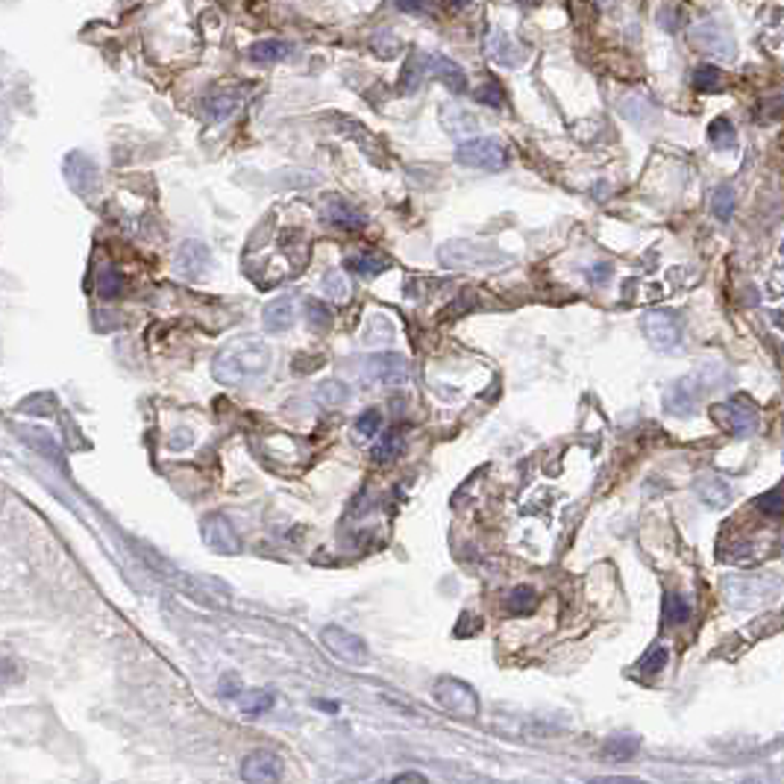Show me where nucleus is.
<instances>
[{
  "label": "nucleus",
  "mask_w": 784,
  "mask_h": 784,
  "mask_svg": "<svg viewBox=\"0 0 784 784\" xmlns=\"http://www.w3.org/2000/svg\"><path fill=\"white\" fill-rule=\"evenodd\" d=\"M270 367V347L261 338L241 335L220 347L212 361V376L220 385H250L268 374Z\"/></svg>",
  "instance_id": "1"
},
{
  "label": "nucleus",
  "mask_w": 784,
  "mask_h": 784,
  "mask_svg": "<svg viewBox=\"0 0 784 784\" xmlns=\"http://www.w3.org/2000/svg\"><path fill=\"white\" fill-rule=\"evenodd\" d=\"M438 259L444 268L452 270H465V268H494L508 261L506 253H499L497 247L488 244H476V241H450L438 250Z\"/></svg>",
  "instance_id": "2"
},
{
  "label": "nucleus",
  "mask_w": 784,
  "mask_h": 784,
  "mask_svg": "<svg viewBox=\"0 0 784 784\" xmlns=\"http://www.w3.org/2000/svg\"><path fill=\"white\" fill-rule=\"evenodd\" d=\"M435 699L452 717L470 720L479 714V697L476 690L461 679H438L435 681Z\"/></svg>",
  "instance_id": "3"
},
{
  "label": "nucleus",
  "mask_w": 784,
  "mask_h": 784,
  "mask_svg": "<svg viewBox=\"0 0 784 784\" xmlns=\"http://www.w3.org/2000/svg\"><path fill=\"white\" fill-rule=\"evenodd\" d=\"M456 159H458V165L479 168V170H502L508 162L506 147H502L497 138H488V136L461 142L456 150Z\"/></svg>",
  "instance_id": "4"
},
{
  "label": "nucleus",
  "mask_w": 784,
  "mask_h": 784,
  "mask_svg": "<svg viewBox=\"0 0 784 784\" xmlns=\"http://www.w3.org/2000/svg\"><path fill=\"white\" fill-rule=\"evenodd\" d=\"M320 643L333 652L335 658L347 661V664L353 667H365L370 661V652H367V643L361 640L359 635H353V631L341 629V626H324L320 629Z\"/></svg>",
  "instance_id": "5"
},
{
  "label": "nucleus",
  "mask_w": 784,
  "mask_h": 784,
  "mask_svg": "<svg viewBox=\"0 0 784 784\" xmlns=\"http://www.w3.org/2000/svg\"><path fill=\"white\" fill-rule=\"evenodd\" d=\"M183 588L191 599H197L200 606L209 608H229L233 606V588L227 582H220L215 576H200V573H191L183 579Z\"/></svg>",
  "instance_id": "6"
},
{
  "label": "nucleus",
  "mask_w": 784,
  "mask_h": 784,
  "mask_svg": "<svg viewBox=\"0 0 784 784\" xmlns=\"http://www.w3.org/2000/svg\"><path fill=\"white\" fill-rule=\"evenodd\" d=\"M643 335L656 350H673L681 338L679 318L673 311H647L643 315Z\"/></svg>",
  "instance_id": "7"
},
{
  "label": "nucleus",
  "mask_w": 784,
  "mask_h": 784,
  "mask_svg": "<svg viewBox=\"0 0 784 784\" xmlns=\"http://www.w3.org/2000/svg\"><path fill=\"white\" fill-rule=\"evenodd\" d=\"M200 532H203L206 547L220 552V556H235V552L241 549L238 532H235V526L224 515H209V517H203V523H200Z\"/></svg>",
  "instance_id": "8"
},
{
  "label": "nucleus",
  "mask_w": 784,
  "mask_h": 784,
  "mask_svg": "<svg viewBox=\"0 0 784 784\" xmlns=\"http://www.w3.org/2000/svg\"><path fill=\"white\" fill-rule=\"evenodd\" d=\"M209 261H212V253H209V247L203 244V241L191 238V241H183V244H179L177 256H174V268H177V274L183 276V279L194 283V279H200V276L206 274Z\"/></svg>",
  "instance_id": "9"
},
{
  "label": "nucleus",
  "mask_w": 784,
  "mask_h": 784,
  "mask_svg": "<svg viewBox=\"0 0 784 784\" xmlns=\"http://www.w3.org/2000/svg\"><path fill=\"white\" fill-rule=\"evenodd\" d=\"M367 367H370V376H374L376 382H382V385H388V388L406 385L409 374H411L406 356H400V353H376L374 359L367 361Z\"/></svg>",
  "instance_id": "10"
},
{
  "label": "nucleus",
  "mask_w": 784,
  "mask_h": 784,
  "mask_svg": "<svg viewBox=\"0 0 784 784\" xmlns=\"http://www.w3.org/2000/svg\"><path fill=\"white\" fill-rule=\"evenodd\" d=\"M241 779L244 781H279L283 779V758L270 749L250 752L241 763Z\"/></svg>",
  "instance_id": "11"
},
{
  "label": "nucleus",
  "mask_w": 784,
  "mask_h": 784,
  "mask_svg": "<svg viewBox=\"0 0 784 784\" xmlns=\"http://www.w3.org/2000/svg\"><path fill=\"white\" fill-rule=\"evenodd\" d=\"M726 594L735 606H755L776 594V582L758 579H726Z\"/></svg>",
  "instance_id": "12"
},
{
  "label": "nucleus",
  "mask_w": 784,
  "mask_h": 784,
  "mask_svg": "<svg viewBox=\"0 0 784 784\" xmlns=\"http://www.w3.org/2000/svg\"><path fill=\"white\" fill-rule=\"evenodd\" d=\"M65 177L77 194H83V197L92 194V191L97 188V168L92 159L83 153H71L65 159Z\"/></svg>",
  "instance_id": "13"
},
{
  "label": "nucleus",
  "mask_w": 784,
  "mask_h": 784,
  "mask_svg": "<svg viewBox=\"0 0 784 784\" xmlns=\"http://www.w3.org/2000/svg\"><path fill=\"white\" fill-rule=\"evenodd\" d=\"M297 320V309H294V297L291 294H279L261 311V324H265L268 333H285V329L294 326Z\"/></svg>",
  "instance_id": "14"
},
{
  "label": "nucleus",
  "mask_w": 784,
  "mask_h": 784,
  "mask_svg": "<svg viewBox=\"0 0 784 784\" xmlns=\"http://www.w3.org/2000/svg\"><path fill=\"white\" fill-rule=\"evenodd\" d=\"M711 415L731 435H752L755 432V415L740 406H714Z\"/></svg>",
  "instance_id": "15"
},
{
  "label": "nucleus",
  "mask_w": 784,
  "mask_h": 784,
  "mask_svg": "<svg viewBox=\"0 0 784 784\" xmlns=\"http://www.w3.org/2000/svg\"><path fill=\"white\" fill-rule=\"evenodd\" d=\"M429 68H432V71H435V77L450 88L452 95H465V92H467V77H465V71H461V68H458L456 62H452V59L432 56V59H429Z\"/></svg>",
  "instance_id": "16"
},
{
  "label": "nucleus",
  "mask_w": 784,
  "mask_h": 784,
  "mask_svg": "<svg viewBox=\"0 0 784 784\" xmlns=\"http://www.w3.org/2000/svg\"><path fill=\"white\" fill-rule=\"evenodd\" d=\"M324 215H326L329 224H335L341 229H361V227H365V215H361L359 209L350 206L347 200H341V197L329 200L326 209H324Z\"/></svg>",
  "instance_id": "17"
},
{
  "label": "nucleus",
  "mask_w": 784,
  "mask_h": 784,
  "mask_svg": "<svg viewBox=\"0 0 784 784\" xmlns=\"http://www.w3.org/2000/svg\"><path fill=\"white\" fill-rule=\"evenodd\" d=\"M697 494H699L702 502H706V506L722 508V506H729V502H731V485L726 479H720V476H702L697 482Z\"/></svg>",
  "instance_id": "18"
},
{
  "label": "nucleus",
  "mask_w": 784,
  "mask_h": 784,
  "mask_svg": "<svg viewBox=\"0 0 784 784\" xmlns=\"http://www.w3.org/2000/svg\"><path fill=\"white\" fill-rule=\"evenodd\" d=\"M697 397H699V391L693 388V382L690 379H681V382H676V385L667 391L664 403H667V409L673 411V415H688V411L697 406Z\"/></svg>",
  "instance_id": "19"
},
{
  "label": "nucleus",
  "mask_w": 784,
  "mask_h": 784,
  "mask_svg": "<svg viewBox=\"0 0 784 784\" xmlns=\"http://www.w3.org/2000/svg\"><path fill=\"white\" fill-rule=\"evenodd\" d=\"M315 400L324 409H338V406H344L350 400V388L344 385V382H338V379L320 382V385L315 388Z\"/></svg>",
  "instance_id": "20"
},
{
  "label": "nucleus",
  "mask_w": 784,
  "mask_h": 784,
  "mask_svg": "<svg viewBox=\"0 0 784 784\" xmlns=\"http://www.w3.org/2000/svg\"><path fill=\"white\" fill-rule=\"evenodd\" d=\"M347 268L353 270V274L370 279V276H379L382 270H388V259H382L376 253H356L347 259Z\"/></svg>",
  "instance_id": "21"
},
{
  "label": "nucleus",
  "mask_w": 784,
  "mask_h": 784,
  "mask_svg": "<svg viewBox=\"0 0 784 784\" xmlns=\"http://www.w3.org/2000/svg\"><path fill=\"white\" fill-rule=\"evenodd\" d=\"M506 606H508L511 615H532V611L538 608V594H535V588L520 585V588H515V590H508Z\"/></svg>",
  "instance_id": "22"
},
{
  "label": "nucleus",
  "mask_w": 784,
  "mask_h": 784,
  "mask_svg": "<svg viewBox=\"0 0 784 784\" xmlns=\"http://www.w3.org/2000/svg\"><path fill=\"white\" fill-rule=\"evenodd\" d=\"M238 106H241V95L238 92H220L206 103V115L212 120H227Z\"/></svg>",
  "instance_id": "23"
},
{
  "label": "nucleus",
  "mask_w": 784,
  "mask_h": 784,
  "mask_svg": "<svg viewBox=\"0 0 784 784\" xmlns=\"http://www.w3.org/2000/svg\"><path fill=\"white\" fill-rule=\"evenodd\" d=\"M708 142L717 147V150H731L738 142L735 136V127H731L729 118H714L711 127H708Z\"/></svg>",
  "instance_id": "24"
},
{
  "label": "nucleus",
  "mask_w": 784,
  "mask_h": 784,
  "mask_svg": "<svg viewBox=\"0 0 784 784\" xmlns=\"http://www.w3.org/2000/svg\"><path fill=\"white\" fill-rule=\"evenodd\" d=\"M693 88L702 95H714L722 88V71L714 65H699L697 71H693Z\"/></svg>",
  "instance_id": "25"
},
{
  "label": "nucleus",
  "mask_w": 784,
  "mask_h": 784,
  "mask_svg": "<svg viewBox=\"0 0 784 784\" xmlns=\"http://www.w3.org/2000/svg\"><path fill=\"white\" fill-rule=\"evenodd\" d=\"M400 450H403V435H400V429H388L382 432L376 447H374V458L376 461H391L400 456Z\"/></svg>",
  "instance_id": "26"
},
{
  "label": "nucleus",
  "mask_w": 784,
  "mask_h": 784,
  "mask_svg": "<svg viewBox=\"0 0 784 784\" xmlns=\"http://www.w3.org/2000/svg\"><path fill=\"white\" fill-rule=\"evenodd\" d=\"M303 309H306V324L315 329V333H324V329H329V324H333V311H329L326 303H320V300L309 297Z\"/></svg>",
  "instance_id": "27"
},
{
  "label": "nucleus",
  "mask_w": 784,
  "mask_h": 784,
  "mask_svg": "<svg viewBox=\"0 0 784 784\" xmlns=\"http://www.w3.org/2000/svg\"><path fill=\"white\" fill-rule=\"evenodd\" d=\"M95 285H97L100 297L112 300V297L120 294V291H124V276H120L115 268H100L97 276H95Z\"/></svg>",
  "instance_id": "28"
},
{
  "label": "nucleus",
  "mask_w": 784,
  "mask_h": 784,
  "mask_svg": "<svg viewBox=\"0 0 784 784\" xmlns=\"http://www.w3.org/2000/svg\"><path fill=\"white\" fill-rule=\"evenodd\" d=\"M250 56H253V62H261V65L279 62V59L288 56V45L276 42V38H268V42H259L253 50H250Z\"/></svg>",
  "instance_id": "29"
},
{
  "label": "nucleus",
  "mask_w": 784,
  "mask_h": 784,
  "mask_svg": "<svg viewBox=\"0 0 784 784\" xmlns=\"http://www.w3.org/2000/svg\"><path fill=\"white\" fill-rule=\"evenodd\" d=\"M711 212L717 215L720 220H729L731 212H735V188H731V186H720L717 191H714Z\"/></svg>",
  "instance_id": "30"
},
{
  "label": "nucleus",
  "mask_w": 784,
  "mask_h": 784,
  "mask_svg": "<svg viewBox=\"0 0 784 784\" xmlns=\"http://www.w3.org/2000/svg\"><path fill=\"white\" fill-rule=\"evenodd\" d=\"M638 738H629V735H620V738H611L606 743V755L615 758V761H629L631 755L638 752Z\"/></svg>",
  "instance_id": "31"
},
{
  "label": "nucleus",
  "mask_w": 784,
  "mask_h": 784,
  "mask_svg": "<svg viewBox=\"0 0 784 784\" xmlns=\"http://www.w3.org/2000/svg\"><path fill=\"white\" fill-rule=\"evenodd\" d=\"M274 702H276L274 693H270V690H259V693H253V699H247V702H244V708H241V714H244L247 720L261 717V714H268L270 708H274Z\"/></svg>",
  "instance_id": "32"
},
{
  "label": "nucleus",
  "mask_w": 784,
  "mask_h": 784,
  "mask_svg": "<svg viewBox=\"0 0 784 784\" xmlns=\"http://www.w3.org/2000/svg\"><path fill=\"white\" fill-rule=\"evenodd\" d=\"M690 617V606L685 599H681L679 594H667L664 597V620L670 623V626H679V623H685Z\"/></svg>",
  "instance_id": "33"
},
{
  "label": "nucleus",
  "mask_w": 784,
  "mask_h": 784,
  "mask_svg": "<svg viewBox=\"0 0 784 784\" xmlns=\"http://www.w3.org/2000/svg\"><path fill=\"white\" fill-rule=\"evenodd\" d=\"M429 59H432V56H420V54H415V56H411L409 62H406V68H403V83H400V86L406 88V92H411V88H417L420 77H424V68L429 65Z\"/></svg>",
  "instance_id": "34"
},
{
  "label": "nucleus",
  "mask_w": 784,
  "mask_h": 784,
  "mask_svg": "<svg viewBox=\"0 0 784 784\" xmlns=\"http://www.w3.org/2000/svg\"><path fill=\"white\" fill-rule=\"evenodd\" d=\"M511 47H515V45H511L502 33H494V38H491V56H494L497 62H502V65H515L520 59L517 54H508Z\"/></svg>",
  "instance_id": "35"
},
{
  "label": "nucleus",
  "mask_w": 784,
  "mask_h": 784,
  "mask_svg": "<svg viewBox=\"0 0 784 784\" xmlns=\"http://www.w3.org/2000/svg\"><path fill=\"white\" fill-rule=\"evenodd\" d=\"M379 424H382L379 411L376 409H367V411H361V415L356 417V432H359L361 438H370V435H376Z\"/></svg>",
  "instance_id": "36"
},
{
  "label": "nucleus",
  "mask_w": 784,
  "mask_h": 784,
  "mask_svg": "<svg viewBox=\"0 0 784 784\" xmlns=\"http://www.w3.org/2000/svg\"><path fill=\"white\" fill-rule=\"evenodd\" d=\"M640 673H658L667 667V649L664 647H652L647 656L640 658Z\"/></svg>",
  "instance_id": "37"
},
{
  "label": "nucleus",
  "mask_w": 784,
  "mask_h": 784,
  "mask_svg": "<svg viewBox=\"0 0 784 784\" xmlns=\"http://www.w3.org/2000/svg\"><path fill=\"white\" fill-rule=\"evenodd\" d=\"M218 690L224 699H238L241 697V679L235 676V673H227V676H220Z\"/></svg>",
  "instance_id": "38"
},
{
  "label": "nucleus",
  "mask_w": 784,
  "mask_h": 784,
  "mask_svg": "<svg viewBox=\"0 0 784 784\" xmlns=\"http://www.w3.org/2000/svg\"><path fill=\"white\" fill-rule=\"evenodd\" d=\"M476 100H479V103H485V106H494V109H499V106H502V88H499V86H494V83L482 86L479 92H476Z\"/></svg>",
  "instance_id": "39"
},
{
  "label": "nucleus",
  "mask_w": 784,
  "mask_h": 784,
  "mask_svg": "<svg viewBox=\"0 0 784 784\" xmlns=\"http://www.w3.org/2000/svg\"><path fill=\"white\" fill-rule=\"evenodd\" d=\"M324 285H326V291L333 288V297H335V300H347V283L335 274V270H333V274H326V276H324Z\"/></svg>",
  "instance_id": "40"
},
{
  "label": "nucleus",
  "mask_w": 784,
  "mask_h": 784,
  "mask_svg": "<svg viewBox=\"0 0 784 784\" xmlns=\"http://www.w3.org/2000/svg\"><path fill=\"white\" fill-rule=\"evenodd\" d=\"M761 508L763 511H781L784 508V497L779 494V491H776V494H767L761 499Z\"/></svg>",
  "instance_id": "41"
},
{
  "label": "nucleus",
  "mask_w": 784,
  "mask_h": 784,
  "mask_svg": "<svg viewBox=\"0 0 784 784\" xmlns=\"http://www.w3.org/2000/svg\"><path fill=\"white\" fill-rule=\"evenodd\" d=\"M397 6L403 9V12H420V9L426 6V0H397Z\"/></svg>",
  "instance_id": "42"
},
{
  "label": "nucleus",
  "mask_w": 784,
  "mask_h": 784,
  "mask_svg": "<svg viewBox=\"0 0 784 784\" xmlns=\"http://www.w3.org/2000/svg\"><path fill=\"white\" fill-rule=\"evenodd\" d=\"M608 274H611V268H608V265H597L588 276H590V283H602V279H606Z\"/></svg>",
  "instance_id": "43"
},
{
  "label": "nucleus",
  "mask_w": 784,
  "mask_h": 784,
  "mask_svg": "<svg viewBox=\"0 0 784 784\" xmlns=\"http://www.w3.org/2000/svg\"><path fill=\"white\" fill-rule=\"evenodd\" d=\"M394 781H426L424 772H397Z\"/></svg>",
  "instance_id": "44"
},
{
  "label": "nucleus",
  "mask_w": 784,
  "mask_h": 784,
  "mask_svg": "<svg viewBox=\"0 0 784 784\" xmlns=\"http://www.w3.org/2000/svg\"><path fill=\"white\" fill-rule=\"evenodd\" d=\"M523 4H532V0H523Z\"/></svg>",
  "instance_id": "45"
}]
</instances>
